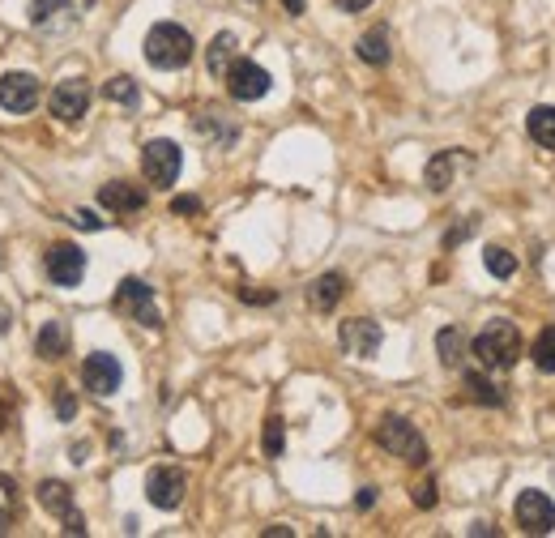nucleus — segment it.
Wrapping results in <instances>:
<instances>
[{
    "label": "nucleus",
    "instance_id": "obj_1",
    "mask_svg": "<svg viewBox=\"0 0 555 538\" xmlns=\"http://www.w3.org/2000/svg\"><path fill=\"white\" fill-rule=\"evenodd\" d=\"M470 351L479 355V363L487 372H509L513 363L521 359V329L513 321H487L483 325V334L470 342Z\"/></svg>",
    "mask_w": 555,
    "mask_h": 538
},
{
    "label": "nucleus",
    "instance_id": "obj_2",
    "mask_svg": "<svg viewBox=\"0 0 555 538\" xmlns=\"http://www.w3.org/2000/svg\"><path fill=\"white\" fill-rule=\"evenodd\" d=\"M146 60L154 69H184L188 60H193V35H188L184 26H176V22H158V26H150V35H146Z\"/></svg>",
    "mask_w": 555,
    "mask_h": 538
},
{
    "label": "nucleus",
    "instance_id": "obj_3",
    "mask_svg": "<svg viewBox=\"0 0 555 538\" xmlns=\"http://www.w3.org/2000/svg\"><path fill=\"white\" fill-rule=\"evenodd\" d=\"M376 445L380 449H389L393 457H402V462L410 466H427V440L415 423H406L398 415H389V419H380L376 427Z\"/></svg>",
    "mask_w": 555,
    "mask_h": 538
},
{
    "label": "nucleus",
    "instance_id": "obj_4",
    "mask_svg": "<svg viewBox=\"0 0 555 538\" xmlns=\"http://www.w3.org/2000/svg\"><path fill=\"white\" fill-rule=\"evenodd\" d=\"M180 167H184V154H180L176 141H167V137L146 141V150H141V176H146L154 188H171V184H176Z\"/></svg>",
    "mask_w": 555,
    "mask_h": 538
},
{
    "label": "nucleus",
    "instance_id": "obj_5",
    "mask_svg": "<svg viewBox=\"0 0 555 538\" xmlns=\"http://www.w3.org/2000/svg\"><path fill=\"white\" fill-rule=\"evenodd\" d=\"M116 312H124L129 321H137V325H146V329H158L163 325V316H158V308H154V287L150 282H141V278H124L120 287H116Z\"/></svg>",
    "mask_w": 555,
    "mask_h": 538
},
{
    "label": "nucleus",
    "instance_id": "obj_6",
    "mask_svg": "<svg viewBox=\"0 0 555 538\" xmlns=\"http://www.w3.org/2000/svg\"><path fill=\"white\" fill-rule=\"evenodd\" d=\"M222 77H227V94L235 103H257V99L269 94V86H274V77H269L257 60H244V56H235L231 69Z\"/></svg>",
    "mask_w": 555,
    "mask_h": 538
},
{
    "label": "nucleus",
    "instance_id": "obj_7",
    "mask_svg": "<svg viewBox=\"0 0 555 538\" xmlns=\"http://www.w3.org/2000/svg\"><path fill=\"white\" fill-rule=\"evenodd\" d=\"M43 269H47V278H52L56 287H77V282L86 278V252L77 244H69V240H60V244L47 248Z\"/></svg>",
    "mask_w": 555,
    "mask_h": 538
},
{
    "label": "nucleus",
    "instance_id": "obj_8",
    "mask_svg": "<svg viewBox=\"0 0 555 538\" xmlns=\"http://www.w3.org/2000/svg\"><path fill=\"white\" fill-rule=\"evenodd\" d=\"M184 492H188V479H184V470L180 466H158L146 474V500L154 504V509H180L184 504Z\"/></svg>",
    "mask_w": 555,
    "mask_h": 538
},
{
    "label": "nucleus",
    "instance_id": "obj_9",
    "mask_svg": "<svg viewBox=\"0 0 555 538\" xmlns=\"http://www.w3.org/2000/svg\"><path fill=\"white\" fill-rule=\"evenodd\" d=\"M338 342H342L346 355H355V359H376L380 342H385V329H380L372 316H351V321H342Z\"/></svg>",
    "mask_w": 555,
    "mask_h": 538
},
{
    "label": "nucleus",
    "instance_id": "obj_10",
    "mask_svg": "<svg viewBox=\"0 0 555 538\" xmlns=\"http://www.w3.org/2000/svg\"><path fill=\"white\" fill-rule=\"evenodd\" d=\"M513 517H517V526L526 534H551L555 530V504H551L547 492H534V487L517 496Z\"/></svg>",
    "mask_w": 555,
    "mask_h": 538
},
{
    "label": "nucleus",
    "instance_id": "obj_11",
    "mask_svg": "<svg viewBox=\"0 0 555 538\" xmlns=\"http://www.w3.org/2000/svg\"><path fill=\"white\" fill-rule=\"evenodd\" d=\"M47 107H52L56 120L77 124V120L90 112V86L82 82V77H65V82H60L52 94H47Z\"/></svg>",
    "mask_w": 555,
    "mask_h": 538
},
{
    "label": "nucleus",
    "instance_id": "obj_12",
    "mask_svg": "<svg viewBox=\"0 0 555 538\" xmlns=\"http://www.w3.org/2000/svg\"><path fill=\"white\" fill-rule=\"evenodd\" d=\"M39 77L35 73H5L0 77V107L13 116H26L39 107Z\"/></svg>",
    "mask_w": 555,
    "mask_h": 538
},
{
    "label": "nucleus",
    "instance_id": "obj_13",
    "mask_svg": "<svg viewBox=\"0 0 555 538\" xmlns=\"http://www.w3.org/2000/svg\"><path fill=\"white\" fill-rule=\"evenodd\" d=\"M82 381H86V389L94 393V398H111V393L120 389V381H124V368H120L116 355L94 351V355L82 363Z\"/></svg>",
    "mask_w": 555,
    "mask_h": 538
},
{
    "label": "nucleus",
    "instance_id": "obj_14",
    "mask_svg": "<svg viewBox=\"0 0 555 538\" xmlns=\"http://www.w3.org/2000/svg\"><path fill=\"white\" fill-rule=\"evenodd\" d=\"M462 167H474V158H470L466 150H440L432 163L423 167V184L432 188V193H449V188H453V176H457Z\"/></svg>",
    "mask_w": 555,
    "mask_h": 538
},
{
    "label": "nucleus",
    "instance_id": "obj_15",
    "mask_svg": "<svg viewBox=\"0 0 555 538\" xmlns=\"http://www.w3.org/2000/svg\"><path fill=\"white\" fill-rule=\"evenodd\" d=\"M99 205L111 214H137V210H146V188H137L129 180H111L99 188Z\"/></svg>",
    "mask_w": 555,
    "mask_h": 538
},
{
    "label": "nucleus",
    "instance_id": "obj_16",
    "mask_svg": "<svg viewBox=\"0 0 555 538\" xmlns=\"http://www.w3.org/2000/svg\"><path fill=\"white\" fill-rule=\"evenodd\" d=\"M436 355H440L444 368H462L466 355H470V338L457 325H444L436 334Z\"/></svg>",
    "mask_w": 555,
    "mask_h": 538
},
{
    "label": "nucleus",
    "instance_id": "obj_17",
    "mask_svg": "<svg viewBox=\"0 0 555 538\" xmlns=\"http://www.w3.org/2000/svg\"><path fill=\"white\" fill-rule=\"evenodd\" d=\"M342 295H346V278L342 274H321L308 287V304L316 308V312H333L342 304Z\"/></svg>",
    "mask_w": 555,
    "mask_h": 538
},
{
    "label": "nucleus",
    "instance_id": "obj_18",
    "mask_svg": "<svg viewBox=\"0 0 555 538\" xmlns=\"http://www.w3.org/2000/svg\"><path fill=\"white\" fill-rule=\"evenodd\" d=\"M355 56L363 60V65H389V56H393V47H389V30L385 26H372L368 35H359L355 43Z\"/></svg>",
    "mask_w": 555,
    "mask_h": 538
},
{
    "label": "nucleus",
    "instance_id": "obj_19",
    "mask_svg": "<svg viewBox=\"0 0 555 538\" xmlns=\"http://www.w3.org/2000/svg\"><path fill=\"white\" fill-rule=\"evenodd\" d=\"M39 504H43V509L52 513V517H60V521H65L69 513H77V509H73V487L60 483V479H43V483H39Z\"/></svg>",
    "mask_w": 555,
    "mask_h": 538
},
{
    "label": "nucleus",
    "instance_id": "obj_20",
    "mask_svg": "<svg viewBox=\"0 0 555 538\" xmlns=\"http://www.w3.org/2000/svg\"><path fill=\"white\" fill-rule=\"evenodd\" d=\"M65 351H69V329H65V321H47L39 329V338H35V355L39 359H65Z\"/></svg>",
    "mask_w": 555,
    "mask_h": 538
},
{
    "label": "nucleus",
    "instance_id": "obj_21",
    "mask_svg": "<svg viewBox=\"0 0 555 538\" xmlns=\"http://www.w3.org/2000/svg\"><path fill=\"white\" fill-rule=\"evenodd\" d=\"M197 124V133H205V137H214L218 146H231L235 137H240V129L227 120V112H218V107H205V112L193 120Z\"/></svg>",
    "mask_w": 555,
    "mask_h": 538
},
{
    "label": "nucleus",
    "instance_id": "obj_22",
    "mask_svg": "<svg viewBox=\"0 0 555 538\" xmlns=\"http://www.w3.org/2000/svg\"><path fill=\"white\" fill-rule=\"evenodd\" d=\"M235 47H240V43H235L231 30H222V35H214L210 52H205V69H210L214 77H222V73L231 69V60H235Z\"/></svg>",
    "mask_w": 555,
    "mask_h": 538
},
{
    "label": "nucleus",
    "instance_id": "obj_23",
    "mask_svg": "<svg viewBox=\"0 0 555 538\" xmlns=\"http://www.w3.org/2000/svg\"><path fill=\"white\" fill-rule=\"evenodd\" d=\"M526 133L543 150H555V107H534V112L526 116Z\"/></svg>",
    "mask_w": 555,
    "mask_h": 538
},
{
    "label": "nucleus",
    "instance_id": "obj_24",
    "mask_svg": "<svg viewBox=\"0 0 555 538\" xmlns=\"http://www.w3.org/2000/svg\"><path fill=\"white\" fill-rule=\"evenodd\" d=\"M103 99L107 103H116V107H129V112H133V107L141 103V90H137V82H133V77H111V82L103 86Z\"/></svg>",
    "mask_w": 555,
    "mask_h": 538
},
{
    "label": "nucleus",
    "instance_id": "obj_25",
    "mask_svg": "<svg viewBox=\"0 0 555 538\" xmlns=\"http://www.w3.org/2000/svg\"><path fill=\"white\" fill-rule=\"evenodd\" d=\"M530 359H534V368H538V372H555V325H547L543 334L534 338Z\"/></svg>",
    "mask_w": 555,
    "mask_h": 538
},
{
    "label": "nucleus",
    "instance_id": "obj_26",
    "mask_svg": "<svg viewBox=\"0 0 555 538\" xmlns=\"http://www.w3.org/2000/svg\"><path fill=\"white\" fill-rule=\"evenodd\" d=\"M483 265H487L491 278H513V274H517V257H513L509 248H500V244H491V248L483 252Z\"/></svg>",
    "mask_w": 555,
    "mask_h": 538
},
{
    "label": "nucleus",
    "instance_id": "obj_27",
    "mask_svg": "<svg viewBox=\"0 0 555 538\" xmlns=\"http://www.w3.org/2000/svg\"><path fill=\"white\" fill-rule=\"evenodd\" d=\"M466 393L474 402H483V406H504V393L491 385L483 372H466Z\"/></svg>",
    "mask_w": 555,
    "mask_h": 538
},
{
    "label": "nucleus",
    "instance_id": "obj_28",
    "mask_svg": "<svg viewBox=\"0 0 555 538\" xmlns=\"http://www.w3.org/2000/svg\"><path fill=\"white\" fill-rule=\"evenodd\" d=\"M261 449L265 457H282V449H287V427H282V419H265V432H261Z\"/></svg>",
    "mask_w": 555,
    "mask_h": 538
},
{
    "label": "nucleus",
    "instance_id": "obj_29",
    "mask_svg": "<svg viewBox=\"0 0 555 538\" xmlns=\"http://www.w3.org/2000/svg\"><path fill=\"white\" fill-rule=\"evenodd\" d=\"M73 9V0H30V26H43V22H52L56 13H69Z\"/></svg>",
    "mask_w": 555,
    "mask_h": 538
},
{
    "label": "nucleus",
    "instance_id": "obj_30",
    "mask_svg": "<svg viewBox=\"0 0 555 538\" xmlns=\"http://www.w3.org/2000/svg\"><path fill=\"white\" fill-rule=\"evenodd\" d=\"M474 231H479V218H466L462 227H453L449 235H444V248H457V244H462L466 235H474Z\"/></svg>",
    "mask_w": 555,
    "mask_h": 538
},
{
    "label": "nucleus",
    "instance_id": "obj_31",
    "mask_svg": "<svg viewBox=\"0 0 555 538\" xmlns=\"http://www.w3.org/2000/svg\"><path fill=\"white\" fill-rule=\"evenodd\" d=\"M56 415L60 419H73L77 415V402H73V393L65 385H56Z\"/></svg>",
    "mask_w": 555,
    "mask_h": 538
},
{
    "label": "nucleus",
    "instance_id": "obj_32",
    "mask_svg": "<svg viewBox=\"0 0 555 538\" xmlns=\"http://www.w3.org/2000/svg\"><path fill=\"white\" fill-rule=\"evenodd\" d=\"M415 504H419V509H432V504H436V483L432 479H423L415 487Z\"/></svg>",
    "mask_w": 555,
    "mask_h": 538
},
{
    "label": "nucleus",
    "instance_id": "obj_33",
    "mask_svg": "<svg viewBox=\"0 0 555 538\" xmlns=\"http://www.w3.org/2000/svg\"><path fill=\"white\" fill-rule=\"evenodd\" d=\"M171 214H201V201L197 197H176L171 201Z\"/></svg>",
    "mask_w": 555,
    "mask_h": 538
},
{
    "label": "nucleus",
    "instance_id": "obj_34",
    "mask_svg": "<svg viewBox=\"0 0 555 538\" xmlns=\"http://www.w3.org/2000/svg\"><path fill=\"white\" fill-rule=\"evenodd\" d=\"M73 223L82 227V231H99V227H103V218H94L90 210H77V214H73Z\"/></svg>",
    "mask_w": 555,
    "mask_h": 538
},
{
    "label": "nucleus",
    "instance_id": "obj_35",
    "mask_svg": "<svg viewBox=\"0 0 555 538\" xmlns=\"http://www.w3.org/2000/svg\"><path fill=\"white\" fill-rule=\"evenodd\" d=\"M65 534H86V517L82 513H69L65 517Z\"/></svg>",
    "mask_w": 555,
    "mask_h": 538
},
{
    "label": "nucleus",
    "instance_id": "obj_36",
    "mask_svg": "<svg viewBox=\"0 0 555 538\" xmlns=\"http://www.w3.org/2000/svg\"><path fill=\"white\" fill-rule=\"evenodd\" d=\"M368 5H372V0H338V9H342V13H363Z\"/></svg>",
    "mask_w": 555,
    "mask_h": 538
},
{
    "label": "nucleus",
    "instance_id": "obj_37",
    "mask_svg": "<svg viewBox=\"0 0 555 538\" xmlns=\"http://www.w3.org/2000/svg\"><path fill=\"white\" fill-rule=\"evenodd\" d=\"M355 504H359V509H372V504H376V487H363Z\"/></svg>",
    "mask_w": 555,
    "mask_h": 538
},
{
    "label": "nucleus",
    "instance_id": "obj_38",
    "mask_svg": "<svg viewBox=\"0 0 555 538\" xmlns=\"http://www.w3.org/2000/svg\"><path fill=\"white\" fill-rule=\"evenodd\" d=\"M9 325H13V312H9L5 299H0V334H9Z\"/></svg>",
    "mask_w": 555,
    "mask_h": 538
},
{
    "label": "nucleus",
    "instance_id": "obj_39",
    "mask_svg": "<svg viewBox=\"0 0 555 538\" xmlns=\"http://www.w3.org/2000/svg\"><path fill=\"white\" fill-rule=\"evenodd\" d=\"M304 5H308V0H282V9H287L291 18H299V13H304Z\"/></svg>",
    "mask_w": 555,
    "mask_h": 538
},
{
    "label": "nucleus",
    "instance_id": "obj_40",
    "mask_svg": "<svg viewBox=\"0 0 555 538\" xmlns=\"http://www.w3.org/2000/svg\"><path fill=\"white\" fill-rule=\"evenodd\" d=\"M265 538H291V530H287V526H269Z\"/></svg>",
    "mask_w": 555,
    "mask_h": 538
},
{
    "label": "nucleus",
    "instance_id": "obj_41",
    "mask_svg": "<svg viewBox=\"0 0 555 538\" xmlns=\"http://www.w3.org/2000/svg\"><path fill=\"white\" fill-rule=\"evenodd\" d=\"M86 453H90L86 445H73V462H77V466H82V462H90V457H86Z\"/></svg>",
    "mask_w": 555,
    "mask_h": 538
},
{
    "label": "nucleus",
    "instance_id": "obj_42",
    "mask_svg": "<svg viewBox=\"0 0 555 538\" xmlns=\"http://www.w3.org/2000/svg\"><path fill=\"white\" fill-rule=\"evenodd\" d=\"M0 427H9V410L5 406H0Z\"/></svg>",
    "mask_w": 555,
    "mask_h": 538
},
{
    "label": "nucleus",
    "instance_id": "obj_43",
    "mask_svg": "<svg viewBox=\"0 0 555 538\" xmlns=\"http://www.w3.org/2000/svg\"><path fill=\"white\" fill-rule=\"evenodd\" d=\"M5 526H9V517H5V513H0V534H5Z\"/></svg>",
    "mask_w": 555,
    "mask_h": 538
}]
</instances>
